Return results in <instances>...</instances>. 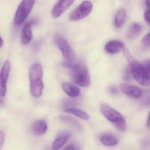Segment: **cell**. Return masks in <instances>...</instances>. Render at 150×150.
I'll return each mask as SVG.
<instances>
[{"mask_svg": "<svg viewBox=\"0 0 150 150\" xmlns=\"http://www.w3.org/2000/svg\"><path fill=\"white\" fill-rule=\"evenodd\" d=\"M63 65L70 70L71 77L75 83L82 87H88L91 83L88 69L83 63L66 61Z\"/></svg>", "mask_w": 150, "mask_h": 150, "instance_id": "1", "label": "cell"}, {"mask_svg": "<svg viewBox=\"0 0 150 150\" xmlns=\"http://www.w3.org/2000/svg\"><path fill=\"white\" fill-rule=\"evenodd\" d=\"M123 54L129 64L132 76L141 86L150 85V76L144 65L134 59L128 49L125 48Z\"/></svg>", "mask_w": 150, "mask_h": 150, "instance_id": "2", "label": "cell"}, {"mask_svg": "<svg viewBox=\"0 0 150 150\" xmlns=\"http://www.w3.org/2000/svg\"><path fill=\"white\" fill-rule=\"evenodd\" d=\"M101 110L104 117L117 129L125 132L127 129L126 121L124 117L119 112L107 104H102Z\"/></svg>", "mask_w": 150, "mask_h": 150, "instance_id": "3", "label": "cell"}, {"mask_svg": "<svg viewBox=\"0 0 150 150\" xmlns=\"http://www.w3.org/2000/svg\"><path fill=\"white\" fill-rule=\"evenodd\" d=\"M54 40L66 61L67 62L74 61L76 57L75 52L66 39L61 35L57 34L54 36Z\"/></svg>", "mask_w": 150, "mask_h": 150, "instance_id": "4", "label": "cell"}, {"mask_svg": "<svg viewBox=\"0 0 150 150\" xmlns=\"http://www.w3.org/2000/svg\"><path fill=\"white\" fill-rule=\"evenodd\" d=\"M35 0H22L18 7L15 16L14 22L16 25H20L23 22L30 14Z\"/></svg>", "mask_w": 150, "mask_h": 150, "instance_id": "5", "label": "cell"}, {"mask_svg": "<svg viewBox=\"0 0 150 150\" xmlns=\"http://www.w3.org/2000/svg\"><path fill=\"white\" fill-rule=\"evenodd\" d=\"M93 5L89 1H83L70 14L69 19L72 21H76L86 18L92 12Z\"/></svg>", "mask_w": 150, "mask_h": 150, "instance_id": "6", "label": "cell"}, {"mask_svg": "<svg viewBox=\"0 0 150 150\" xmlns=\"http://www.w3.org/2000/svg\"><path fill=\"white\" fill-rule=\"evenodd\" d=\"M10 64L8 60L4 63L0 73V95L4 97L7 92V83L10 71Z\"/></svg>", "mask_w": 150, "mask_h": 150, "instance_id": "7", "label": "cell"}, {"mask_svg": "<svg viewBox=\"0 0 150 150\" xmlns=\"http://www.w3.org/2000/svg\"><path fill=\"white\" fill-rule=\"evenodd\" d=\"M75 0H58L52 8L51 15L57 18L66 12L75 1Z\"/></svg>", "mask_w": 150, "mask_h": 150, "instance_id": "8", "label": "cell"}, {"mask_svg": "<svg viewBox=\"0 0 150 150\" xmlns=\"http://www.w3.org/2000/svg\"><path fill=\"white\" fill-rule=\"evenodd\" d=\"M120 88L125 94L131 98L138 99L143 95L142 90L135 86L122 83L120 84Z\"/></svg>", "mask_w": 150, "mask_h": 150, "instance_id": "9", "label": "cell"}, {"mask_svg": "<svg viewBox=\"0 0 150 150\" xmlns=\"http://www.w3.org/2000/svg\"><path fill=\"white\" fill-rule=\"evenodd\" d=\"M43 71L42 65L40 64L37 63L33 65L29 71L30 80V82H36L42 81Z\"/></svg>", "mask_w": 150, "mask_h": 150, "instance_id": "10", "label": "cell"}, {"mask_svg": "<svg viewBox=\"0 0 150 150\" xmlns=\"http://www.w3.org/2000/svg\"><path fill=\"white\" fill-rule=\"evenodd\" d=\"M124 44L117 40H112L107 43L105 46V50L108 53L111 54H117L124 50Z\"/></svg>", "mask_w": 150, "mask_h": 150, "instance_id": "11", "label": "cell"}, {"mask_svg": "<svg viewBox=\"0 0 150 150\" xmlns=\"http://www.w3.org/2000/svg\"><path fill=\"white\" fill-rule=\"evenodd\" d=\"M48 128V124L43 119L35 121L31 126V131L35 135L37 136L44 134L47 131Z\"/></svg>", "mask_w": 150, "mask_h": 150, "instance_id": "12", "label": "cell"}, {"mask_svg": "<svg viewBox=\"0 0 150 150\" xmlns=\"http://www.w3.org/2000/svg\"><path fill=\"white\" fill-rule=\"evenodd\" d=\"M71 137L68 132H63L59 134L55 139L52 145V149L57 150L61 149Z\"/></svg>", "mask_w": 150, "mask_h": 150, "instance_id": "13", "label": "cell"}, {"mask_svg": "<svg viewBox=\"0 0 150 150\" xmlns=\"http://www.w3.org/2000/svg\"><path fill=\"white\" fill-rule=\"evenodd\" d=\"M62 88L64 92L70 97H78L80 95V89L74 84L65 82L62 84Z\"/></svg>", "mask_w": 150, "mask_h": 150, "instance_id": "14", "label": "cell"}, {"mask_svg": "<svg viewBox=\"0 0 150 150\" xmlns=\"http://www.w3.org/2000/svg\"><path fill=\"white\" fill-rule=\"evenodd\" d=\"M32 38V30L31 25L27 23L23 27L21 34V40L24 45L28 44L31 42Z\"/></svg>", "mask_w": 150, "mask_h": 150, "instance_id": "15", "label": "cell"}, {"mask_svg": "<svg viewBox=\"0 0 150 150\" xmlns=\"http://www.w3.org/2000/svg\"><path fill=\"white\" fill-rule=\"evenodd\" d=\"M100 141L104 145L113 146L117 144L118 140L116 137L110 134H105L100 137Z\"/></svg>", "mask_w": 150, "mask_h": 150, "instance_id": "16", "label": "cell"}, {"mask_svg": "<svg viewBox=\"0 0 150 150\" xmlns=\"http://www.w3.org/2000/svg\"><path fill=\"white\" fill-rule=\"evenodd\" d=\"M64 111L67 113L74 115L77 117L83 120H88L89 119V116L88 114L81 110L74 108H69L65 109Z\"/></svg>", "mask_w": 150, "mask_h": 150, "instance_id": "17", "label": "cell"}, {"mask_svg": "<svg viewBox=\"0 0 150 150\" xmlns=\"http://www.w3.org/2000/svg\"><path fill=\"white\" fill-rule=\"evenodd\" d=\"M126 17V12L124 9L119 10L117 13L115 17V27L117 28H120L123 25L125 22Z\"/></svg>", "mask_w": 150, "mask_h": 150, "instance_id": "18", "label": "cell"}, {"mask_svg": "<svg viewBox=\"0 0 150 150\" xmlns=\"http://www.w3.org/2000/svg\"><path fill=\"white\" fill-rule=\"evenodd\" d=\"M142 30V27L140 24L137 23H134L129 29L127 32V36L129 39L135 38L138 35Z\"/></svg>", "mask_w": 150, "mask_h": 150, "instance_id": "19", "label": "cell"}, {"mask_svg": "<svg viewBox=\"0 0 150 150\" xmlns=\"http://www.w3.org/2000/svg\"><path fill=\"white\" fill-rule=\"evenodd\" d=\"M60 118L61 121L75 127L78 129H81V125L77 120H75L74 118H72L69 116H61Z\"/></svg>", "mask_w": 150, "mask_h": 150, "instance_id": "20", "label": "cell"}, {"mask_svg": "<svg viewBox=\"0 0 150 150\" xmlns=\"http://www.w3.org/2000/svg\"><path fill=\"white\" fill-rule=\"evenodd\" d=\"M142 43L146 47H150V32L146 35L142 39Z\"/></svg>", "mask_w": 150, "mask_h": 150, "instance_id": "21", "label": "cell"}, {"mask_svg": "<svg viewBox=\"0 0 150 150\" xmlns=\"http://www.w3.org/2000/svg\"><path fill=\"white\" fill-rule=\"evenodd\" d=\"M5 133L4 131L2 130L0 132V149H2V146L4 145V142H5Z\"/></svg>", "mask_w": 150, "mask_h": 150, "instance_id": "22", "label": "cell"}, {"mask_svg": "<svg viewBox=\"0 0 150 150\" xmlns=\"http://www.w3.org/2000/svg\"><path fill=\"white\" fill-rule=\"evenodd\" d=\"M80 148L75 144H70L64 148L65 150H79Z\"/></svg>", "mask_w": 150, "mask_h": 150, "instance_id": "23", "label": "cell"}, {"mask_svg": "<svg viewBox=\"0 0 150 150\" xmlns=\"http://www.w3.org/2000/svg\"><path fill=\"white\" fill-rule=\"evenodd\" d=\"M142 64L144 65V67L150 76V59L145 60Z\"/></svg>", "mask_w": 150, "mask_h": 150, "instance_id": "24", "label": "cell"}, {"mask_svg": "<svg viewBox=\"0 0 150 150\" xmlns=\"http://www.w3.org/2000/svg\"><path fill=\"white\" fill-rule=\"evenodd\" d=\"M126 70L125 71V79L126 80L129 81L130 80L131 76H132V73L131 71L130 68H129V70Z\"/></svg>", "mask_w": 150, "mask_h": 150, "instance_id": "25", "label": "cell"}, {"mask_svg": "<svg viewBox=\"0 0 150 150\" xmlns=\"http://www.w3.org/2000/svg\"><path fill=\"white\" fill-rule=\"evenodd\" d=\"M144 17L145 21L150 24V8L146 11L144 15Z\"/></svg>", "mask_w": 150, "mask_h": 150, "instance_id": "26", "label": "cell"}, {"mask_svg": "<svg viewBox=\"0 0 150 150\" xmlns=\"http://www.w3.org/2000/svg\"><path fill=\"white\" fill-rule=\"evenodd\" d=\"M110 93L113 94H116L118 92V90L115 87H111L110 89Z\"/></svg>", "mask_w": 150, "mask_h": 150, "instance_id": "27", "label": "cell"}, {"mask_svg": "<svg viewBox=\"0 0 150 150\" xmlns=\"http://www.w3.org/2000/svg\"><path fill=\"white\" fill-rule=\"evenodd\" d=\"M147 127L148 129L150 130V111L148 115V120L147 122Z\"/></svg>", "mask_w": 150, "mask_h": 150, "instance_id": "28", "label": "cell"}, {"mask_svg": "<svg viewBox=\"0 0 150 150\" xmlns=\"http://www.w3.org/2000/svg\"><path fill=\"white\" fill-rule=\"evenodd\" d=\"M146 4L148 8H150V0H146Z\"/></svg>", "mask_w": 150, "mask_h": 150, "instance_id": "29", "label": "cell"}, {"mask_svg": "<svg viewBox=\"0 0 150 150\" xmlns=\"http://www.w3.org/2000/svg\"><path fill=\"white\" fill-rule=\"evenodd\" d=\"M3 44H4V42H3V40H2V38H1V45H0V47H1V48H2V46H3Z\"/></svg>", "mask_w": 150, "mask_h": 150, "instance_id": "30", "label": "cell"}]
</instances>
